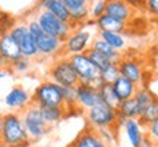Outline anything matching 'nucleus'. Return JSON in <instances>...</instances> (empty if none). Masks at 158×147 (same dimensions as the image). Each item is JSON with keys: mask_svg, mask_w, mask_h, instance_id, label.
<instances>
[{"mask_svg": "<svg viewBox=\"0 0 158 147\" xmlns=\"http://www.w3.org/2000/svg\"><path fill=\"white\" fill-rule=\"evenodd\" d=\"M97 37L104 40L108 46H111L114 50L120 51V53H122V50L126 49V44H127L126 37L123 34H117V33H98Z\"/></svg>", "mask_w": 158, "mask_h": 147, "instance_id": "nucleus-26", "label": "nucleus"}, {"mask_svg": "<svg viewBox=\"0 0 158 147\" xmlns=\"http://www.w3.org/2000/svg\"><path fill=\"white\" fill-rule=\"evenodd\" d=\"M117 115L124 119L139 118V108H138V103H136L135 99L132 97V99L123 100V102L120 103V106L117 108Z\"/></svg>", "mask_w": 158, "mask_h": 147, "instance_id": "nucleus-25", "label": "nucleus"}, {"mask_svg": "<svg viewBox=\"0 0 158 147\" xmlns=\"http://www.w3.org/2000/svg\"><path fill=\"white\" fill-rule=\"evenodd\" d=\"M91 49L100 51L101 55H104V56L107 57L110 62L116 63V65H118V62L123 59V55H122L120 51L114 50L111 46H108L104 40L98 38V37H94V40H92V44H91Z\"/></svg>", "mask_w": 158, "mask_h": 147, "instance_id": "nucleus-21", "label": "nucleus"}, {"mask_svg": "<svg viewBox=\"0 0 158 147\" xmlns=\"http://www.w3.org/2000/svg\"><path fill=\"white\" fill-rule=\"evenodd\" d=\"M7 74H9L7 71H0V79H2V78H5V77L7 75Z\"/></svg>", "mask_w": 158, "mask_h": 147, "instance_id": "nucleus-40", "label": "nucleus"}, {"mask_svg": "<svg viewBox=\"0 0 158 147\" xmlns=\"http://www.w3.org/2000/svg\"><path fill=\"white\" fill-rule=\"evenodd\" d=\"M106 5L107 0H95L89 3V19L97 21L98 18H101L106 13Z\"/></svg>", "mask_w": 158, "mask_h": 147, "instance_id": "nucleus-31", "label": "nucleus"}, {"mask_svg": "<svg viewBox=\"0 0 158 147\" xmlns=\"http://www.w3.org/2000/svg\"><path fill=\"white\" fill-rule=\"evenodd\" d=\"M106 13L110 16L116 18L118 21L129 22L133 18L135 7L130 5V2H123V0H108L106 5Z\"/></svg>", "mask_w": 158, "mask_h": 147, "instance_id": "nucleus-15", "label": "nucleus"}, {"mask_svg": "<svg viewBox=\"0 0 158 147\" xmlns=\"http://www.w3.org/2000/svg\"><path fill=\"white\" fill-rule=\"evenodd\" d=\"M69 62L75 69V72L78 75V79L81 84H86L98 90L102 85L101 77H100V71L94 66V63L89 60V57L86 56V53H81V55H72L68 56Z\"/></svg>", "mask_w": 158, "mask_h": 147, "instance_id": "nucleus-2", "label": "nucleus"}, {"mask_svg": "<svg viewBox=\"0 0 158 147\" xmlns=\"http://www.w3.org/2000/svg\"><path fill=\"white\" fill-rule=\"evenodd\" d=\"M98 94H100L101 102L106 103L107 106H110L114 110H117V108L120 106V103H122V100L117 96V93L114 91L113 84H104L102 82V85L98 88Z\"/></svg>", "mask_w": 158, "mask_h": 147, "instance_id": "nucleus-24", "label": "nucleus"}, {"mask_svg": "<svg viewBox=\"0 0 158 147\" xmlns=\"http://www.w3.org/2000/svg\"><path fill=\"white\" fill-rule=\"evenodd\" d=\"M133 99H135L136 103H138V108H139V116H141V113L145 110V108H147L148 105L155 99V94H154L148 87L141 85V87H138V90H136Z\"/></svg>", "mask_w": 158, "mask_h": 147, "instance_id": "nucleus-27", "label": "nucleus"}, {"mask_svg": "<svg viewBox=\"0 0 158 147\" xmlns=\"http://www.w3.org/2000/svg\"><path fill=\"white\" fill-rule=\"evenodd\" d=\"M38 56L44 59H57L63 56V41L54 38L51 35H47L45 33L40 34L35 38Z\"/></svg>", "mask_w": 158, "mask_h": 147, "instance_id": "nucleus-11", "label": "nucleus"}, {"mask_svg": "<svg viewBox=\"0 0 158 147\" xmlns=\"http://www.w3.org/2000/svg\"><path fill=\"white\" fill-rule=\"evenodd\" d=\"M122 130L124 131V136L127 138L130 147H142L147 134H145V127L141 124L139 119H126Z\"/></svg>", "mask_w": 158, "mask_h": 147, "instance_id": "nucleus-14", "label": "nucleus"}, {"mask_svg": "<svg viewBox=\"0 0 158 147\" xmlns=\"http://www.w3.org/2000/svg\"><path fill=\"white\" fill-rule=\"evenodd\" d=\"M118 72L122 77L127 78L129 81H132L133 84H136L138 87L143 85V77H145V71L142 63L135 59V57H124L118 62Z\"/></svg>", "mask_w": 158, "mask_h": 147, "instance_id": "nucleus-12", "label": "nucleus"}, {"mask_svg": "<svg viewBox=\"0 0 158 147\" xmlns=\"http://www.w3.org/2000/svg\"><path fill=\"white\" fill-rule=\"evenodd\" d=\"M142 147H154V146H152V143L149 141L148 138H145V141H143V144H142Z\"/></svg>", "mask_w": 158, "mask_h": 147, "instance_id": "nucleus-38", "label": "nucleus"}, {"mask_svg": "<svg viewBox=\"0 0 158 147\" xmlns=\"http://www.w3.org/2000/svg\"><path fill=\"white\" fill-rule=\"evenodd\" d=\"M2 131H3V115L0 113V138H2Z\"/></svg>", "mask_w": 158, "mask_h": 147, "instance_id": "nucleus-39", "label": "nucleus"}, {"mask_svg": "<svg viewBox=\"0 0 158 147\" xmlns=\"http://www.w3.org/2000/svg\"><path fill=\"white\" fill-rule=\"evenodd\" d=\"M27 130L23 127L21 113L7 112L3 115V131L0 138V147H29Z\"/></svg>", "mask_w": 158, "mask_h": 147, "instance_id": "nucleus-1", "label": "nucleus"}, {"mask_svg": "<svg viewBox=\"0 0 158 147\" xmlns=\"http://www.w3.org/2000/svg\"><path fill=\"white\" fill-rule=\"evenodd\" d=\"M118 130L116 128H107V130H98L97 131V134L101 137L102 141H106L108 146H111V144H116L117 143V132Z\"/></svg>", "mask_w": 158, "mask_h": 147, "instance_id": "nucleus-33", "label": "nucleus"}, {"mask_svg": "<svg viewBox=\"0 0 158 147\" xmlns=\"http://www.w3.org/2000/svg\"><path fill=\"white\" fill-rule=\"evenodd\" d=\"M41 116L44 119V122L48 127H54L59 122H62L66 118V109L60 106V108H40Z\"/></svg>", "mask_w": 158, "mask_h": 147, "instance_id": "nucleus-23", "label": "nucleus"}, {"mask_svg": "<svg viewBox=\"0 0 158 147\" xmlns=\"http://www.w3.org/2000/svg\"><path fill=\"white\" fill-rule=\"evenodd\" d=\"M22 122L23 127L27 130V134H28L31 143H37L40 141L41 138H44L47 136V132L51 130L48 125L44 122V119L41 116V112H40V108L35 106V105H31L25 109L22 113Z\"/></svg>", "mask_w": 158, "mask_h": 147, "instance_id": "nucleus-7", "label": "nucleus"}, {"mask_svg": "<svg viewBox=\"0 0 158 147\" xmlns=\"http://www.w3.org/2000/svg\"><path fill=\"white\" fill-rule=\"evenodd\" d=\"M143 7L147 9L148 13H151L152 16L158 18V0H147V2H143Z\"/></svg>", "mask_w": 158, "mask_h": 147, "instance_id": "nucleus-36", "label": "nucleus"}, {"mask_svg": "<svg viewBox=\"0 0 158 147\" xmlns=\"http://www.w3.org/2000/svg\"><path fill=\"white\" fill-rule=\"evenodd\" d=\"M138 119L141 121V124L143 125V127H148L149 124H152L155 119H158V97L157 96H155V99L145 108V110L141 113V116Z\"/></svg>", "mask_w": 158, "mask_h": 147, "instance_id": "nucleus-28", "label": "nucleus"}, {"mask_svg": "<svg viewBox=\"0 0 158 147\" xmlns=\"http://www.w3.org/2000/svg\"><path fill=\"white\" fill-rule=\"evenodd\" d=\"M113 88H114V91L117 93L118 99L123 102V100L132 99V97L135 96L136 90H138V85L133 84L132 81H129L127 78H124V77L120 75V77L113 82Z\"/></svg>", "mask_w": 158, "mask_h": 147, "instance_id": "nucleus-22", "label": "nucleus"}, {"mask_svg": "<svg viewBox=\"0 0 158 147\" xmlns=\"http://www.w3.org/2000/svg\"><path fill=\"white\" fill-rule=\"evenodd\" d=\"M0 56L5 57L9 63L16 62L18 59L22 57L21 49L18 43L13 40V37L10 35V33H5L0 38Z\"/></svg>", "mask_w": 158, "mask_h": 147, "instance_id": "nucleus-17", "label": "nucleus"}, {"mask_svg": "<svg viewBox=\"0 0 158 147\" xmlns=\"http://www.w3.org/2000/svg\"><path fill=\"white\" fill-rule=\"evenodd\" d=\"M31 66H32V62L29 59L21 57V59H18L16 62L10 63L9 74H27V72H29Z\"/></svg>", "mask_w": 158, "mask_h": 147, "instance_id": "nucleus-32", "label": "nucleus"}, {"mask_svg": "<svg viewBox=\"0 0 158 147\" xmlns=\"http://www.w3.org/2000/svg\"><path fill=\"white\" fill-rule=\"evenodd\" d=\"M5 105L12 112L22 113L28 106L32 105V96L22 85H13L5 96Z\"/></svg>", "mask_w": 158, "mask_h": 147, "instance_id": "nucleus-10", "label": "nucleus"}, {"mask_svg": "<svg viewBox=\"0 0 158 147\" xmlns=\"http://www.w3.org/2000/svg\"><path fill=\"white\" fill-rule=\"evenodd\" d=\"M9 68H10V63L7 62L5 57L0 56V71H7L9 72Z\"/></svg>", "mask_w": 158, "mask_h": 147, "instance_id": "nucleus-37", "label": "nucleus"}, {"mask_svg": "<svg viewBox=\"0 0 158 147\" xmlns=\"http://www.w3.org/2000/svg\"><path fill=\"white\" fill-rule=\"evenodd\" d=\"M16 22H18L16 18H13L12 15H9V13L0 11V25H2V28H3L5 33H9V31L15 27Z\"/></svg>", "mask_w": 158, "mask_h": 147, "instance_id": "nucleus-35", "label": "nucleus"}, {"mask_svg": "<svg viewBox=\"0 0 158 147\" xmlns=\"http://www.w3.org/2000/svg\"><path fill=\"white\" fill-rule=\"evenodd\" d=\"M92 33L84 27L75 28L66 41L63 43V56H72V55H81L86 53V50L92 44Z\"/></svg>", "mask_w": 158, "mask_h": 147, "instance_id": "nucleus-8", "label": "nucleus"}, {"mask_svg": "<svg viewBox=\"0 0 158 147\" xmlns=\"http://www.w3.org/2000/svg\"><path fill=\"white\" fill-rule=\"evenodd\" d=\"M5 34V31H3V28H2V25H0V38H2V35Z\"/></svg>", "mask_w": 158, "mask_h": 147, "instance_id": "nucleus-41", "label": "nucleus"}, {"mask_svg": "<svg viewBox=\"0 0 158 147\" xmlns=\"http://www.w3.org/2000/svg\"><path fill=\"white\" fill-rule=\"evenodd\" d=\"M38 7H41L43 11H47L48 13H51L53 16H56L57 19H60L63 22H69L70 21V15L64 0H43L38 3Z\"/></svg>", "mask_w": 158, "mask_h": 147, "instance_id": "nucleus-20", "label": "nucleus"}, {"mask_svg": "<svg viewBox=\"0 0 158 147\" xmlns=\"http://www.w3.org/2000/svg\"><path fill=\"white\" fill-rule=\"evenodd\" d=\"M32 96V105L38 108H60L63 106L62 87L50 79H45L35 87Z\"/></svg>", "mask_w": 158, "mask_h": 147, "instance_id": "nucleus-4", "label": "nucleus"}, {"mask_svg": "<svg viewBox=\"0 0 158 147\" xmlns=\"http://www.w3.org/2000/svg\"><path fill=\"white\" fill-rule=\"evenodd\" d=\"M89 3L88 0H64V5L68 7L70 21L73 28L82 27L89 19Z\"/></svg>", "mask_w": 158, "mask_h": 147, "instance_id": "nucleus-13", "label": "nucleus"}, {"mask_svg": "<svg viewBox=\"0 0 158 147\" xmlns=\"http://www.w3.org/2000/svg\"><path fill=\"white\" fill-rule=\"evenodd\" d=\"M69 147H111L106 141H102L101 137L97 134L95 130L92 128H85L81 134L73 140V143Z\"/></svg>", "mask_w": 158, "mask_h": 147, "instance_id": "nucleus-18", "label": "nucleus"}, {"mask_svg": "<svg viewBox=\"0 0 158 147\" xmlns=\"http://www.w3.org/2000/svg\"><path fill=\"white\" fill-rule=\"evenodd\" d=\"M85 118L88 122V128L92 130H107V128H116V121H117V110L111 109L106 103H97L85 112Z\"/></svg>", "mask_w": 158, "mask_h": 147, "instance_id": "nucleus-5", "label": "nucleus"}, {"mask_svg": "<svg viewBox=\"0 0 158 147\" xmlns=\"http://www.w3.org/2000/svg\"><path fill=\"white\" fill-rule=\"evenodd\" d=\"M76 97H78L79 109L85 110V112L92 106H95L97 103L101 102L98 90H95V88H92V87L86 84H81V82L76 85Z\"/></svg>", "mask_w": 158, "mask_h": 147, "instance_id": "nucleus-16", "label": "nucleus"}, {"mask_svg": "<svg viewBox=\"0 0 158 147\" xmlns=\"http://www.w3.org/2000/svg\"><path fill=\"white\" fill-rule=\"evenodd\" d=\"M123 147H126V146H123Z\"/></svg>", "mask_w": 158, "mask_h": 147, "instance_id": "nucleus-42", "label": "nucleus"}, {"mask_svg": "<svg viewBox=\"0 0 158 147\" xmlns=\"http://www.w3.org/2000/svg\"><path fill=\"white\" fill-rule=\"evenodd\" d=\"M35 11L37 12H35L34 18L37 19V22L40 24L41 29L47 35H51V37H54V38L64 43L66 38L70 35V33L75 29L70 22H63L60 19H57L56 16H53L51 13H48L47 11H43L38 6H37Z\"/></svg>", "mask_w": 158, "mask_h": 147, "instance_id": "nucleus-3", "label": "nucleus"}, {"mask_svg": "<svg viewBox=\"0 0 158 147\" xmlns=\"http://www.w3.org/2000/svg\"><path fill=\"white\" fill-rule=\"evenodd\" d=\"M95 28L98 29V33H117V34H123L124 31L127 29V24L110 16L107 13H104L101 18H98L95 21Z\"/></svg>", "mask_w": 158, "mask_h": 147, "instance_id": "nucleus-19", "label": "nucleus"}, {"mask_svg": "<svg viewBox=\"0 0 158 147\" xmlns=\"http://www.w3.org/2000/svg\"><path fill=\"white\" fill-rule=\"evenodd\" d=\"M86 56L89 57V60L92 63H94V66H95L98 71H102V69H106L110 65V60H108L107 57L104 56V55H101L100 51H97V50H94V49H88L86 50Z\"/></svg>", "mask_w": 158, "mask_h": 147, "instance_id": "nucleus-29", "label": "nucleus"}, {"mask_svg": "<svg viewBox=\"0 0 158 147\" xmlns=\"http://www.w3.org/2000/svg\"><path fill=\"white\" fill-rule=\"evenodd\" d=\"M145 134L147 138L152 143L154 147H158V119H155L152 124L145 127Z\"/></svg>", "mask_w": 158, "mask_h": 147, "instance_id": "nucleus-34", "label": "nucleus"}, {"mask_svg": "<svg viewBox=\"0 0 158 147\" xmlns=\"http://www.w3.org/2000/svg\"><path fill=\"white\" fill-rule=\"evenodd\" d=\"M10 35L13 37V40L18 43L19 49H21V53H22V57L25 59H38V50H37V44H35V40L31 37L28 31V27H27V22L21 19L15 24V27L9 31Z\"/></svg>", "mask_w": 158, "mask_h": 147, "instance_id": "nucleus-9", "label": "nucleus"}, {"mask_svg": "<svg viewBox=\"0 0 158 147\" xmlns=\"http://www.w3.org/2000/svg\"><path fill=\"white\" fill-rule=\"evenodd\" d=\"M100 77H101V81L104 82V84H113L114 81L120 77L118 65H116V63H110L106 69L100 71Z\"/></svg>", "mask_w": 158, "mask_h": 147, "instance_id": "nucleus-30", "label": "nucleus"}, {"mask_svg": "<svg viewBox=\"0 0 158 147\" xmlns=\"http://www.w3.org/2000/svg\"><path fill=\"white\" fill-rule=\"evenodd\" d=\"M48 79L60 87H76L79 84L78 75L72 68L68 56L53 59L48 66Z\"/></svg>", "mask_w": 158, "mask_h": 147, "instance_id": "nucleus-6", "label": "nucleus"}]
</instances>
